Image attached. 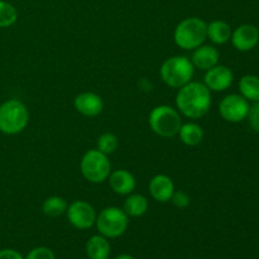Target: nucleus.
<instances>
[{
	"label": "nucleus",
	"instance_id": "14",
	"mask_svg": "<svg viewBox=\"0 0 259 259\" xmlns=\"http://www.w3.org/2000/svg\"><path fill=\"white\" fill-rule=\"evenodd\" d=\"M220 53L214 46L201 45L200 47L195 48L192 51L191 62L195 68H199L201 71H207L214 66L219 65Z\"/></svg>",
	"mask_w": 259,
	"mask_h": 259
},
{
	"label": "nucleus",
	"instance_id": "19",
	"mask_svg": "<svg viewBox=\"0 0 259 259\" xmlns=\"http://www.w3.org/2000/svg\"><path fill=\"white\" fill-rule=\"evenodd\" d=\"M180 141L189 147H196L204 139V131L199 124L194 123V121H189V123H182L181 128L179 131Z\"/></svg>",
	"mask_w": 259,
	"mask_h": 259
},
{
	"label": "nucleus",
	"instance_id": "28",
	"mask_svg": "<svg viewBox=\"0 0 259 259\" xmlns=\"http://www.w3.org/2000/svg\"><path fill=\"white\" fill-rule=\"evenodd\" d=\"M115 259H136V258H134L133 255L125 254V253H124V254H120L118 255V257H115Z\"/></svg>",
	"mask_w": 259,
	"mask_h": 259
},
{
	"label": "nucleus",
	"instance_id": "20",
	"mask_svg": "<svg viewBox=\"0 0 259 259\" xmlns=\"http://www.w3.org/2000/svg\"><path fill=\"white\" fill-rule=\"evenodd\" d=\"M240 95L247 99L249 103H258L259 101V76L257 75H244L238 83Z\"/></svg>",
	"mask_w": 259,
	"mask_h": 259
},
{
	"label": "nucleus",
	"instance_id": "3",
	"mask_svg": "<svg viewBox=\"0 0 259 259\" xmlns=\"http://www.w3.org/2000/svg\"><path fill=\"white\" fill-rule=\"evenodd\" d=\"M29 123V111L18 99H10L0 105V132L8 136L19 134Z\"/></svg>",
	"mask_w": 259,
	"mask_h": 259
},
{
	"label": "nucleus",
	"instance_id": "21",
	"mask_svg": "<svg viewBox=\"0 0 259 259\" xmlns=\"http://www.w3.org/2000/svg\"><path fill=\"white\" fill-rule=\"evenodd\" d=\"M67 201L61 196H50L42 205L43 214L48 218H58L67 210Z\"/></svg>",
	"mask_w": 259,
	"mask_h": 259
},
{
	"label": "nucleus",
	"instance_id": "30",
	"mask_svg": "<svg viewBox=\"0 0 259 259\" xmlns=\"http://www.w3.org/2000/svg\"><path fill=\"white\" fill-rule=\"evenodd\" d=\"M258 47H259V42H258Z\"/></svg>",
	"mask_w": 259,
	"mask_h": 259
},
{
	"label": "nucleus",
	"instance_id": "2",
	"mask_svg": "<svg viewBox=\"0 0 259 259\" xmlns=\"http://www.w3.org/2000/svg\"><path fill=\"white\" fill-rule=\"evenodd\" d=\"M207 23L197 17L185 18L177 24L174 39L177 47L185 51H194L207 39Z\"/></svg>",
	"mask_w": 259,
	"mask_h": 259
},
{
	"label": "nucleus",
	"instance_id": "10",
	"mask_svg": "<svg viewBox=\"0 0 259 259\" xmlns=\"http://www.w3.org/2000/svg\"><path fill=\"white\" fill-rule=\"evenodd\" d=\"M234 81V73L224 65H217L210 70L205 71L204 85L210 91L222 93L228 90Z\"/></svg>",
	"mask_w": 259,
	"mask_h": 259
},
{
	"label": "nucleus",
	"instance_id": "9",
	"mask_svg": "<svg viewBox=\"0 0 259 259\" xmlns=\"http://www.w3.org/2000/svg\"><path fill=\"white\" fill-rule=\"evenodd\" d=\"M67 219L73 228L78 230L90 229L96 223V210L93 205L83 200H76L71 202L66 210Z\"/></svg>",
	"mask_w": 259,
	"mask_h": 259
},
{
	"label": "nucleus",
	"instance_id": "23",
	"mask_svg": "<svg viewBox=\"0 0 259 259\" xmlns=\"http://www.w3.org/2000/svg\"><path fill=\"white\" fill-rule=\"evenodd\" d=\"M98 147L96 149H99L100 152H103L104 154H111L118 149L119 141L116 138L115 134L110 133V132H106V133H103L98 138Z\"/></svg>",
	"mask_w": 259,
	"mask_h": 259
},
{
	"label": "nucleus",
	"instance_id": "18",
	"mask_svg": "<svg viewBox=\"0 0 259 259\" xmlns=\"http://www.w3.org/2000/svg\"><path fill=\"white\" fill-rule=\"evenodd\" d=\"M148 199L142 194H129L124 201L123 210L129 218H141L148 210Z\"/></svg>",
	"mask_w": 259,
	"mask_h": 259
},
{
	"label": "nucleus",
	"instance_id": "16",
	"mask_svg": "<svg viewBox=\"0 0 259 259\" xmlns=\"http://www.w3.org/2000/svg\"><path fill=\"white\" fill-rule=\"evenodd\" d=\"M232 27L227 22H224V20L217 19L207 24V39L211 40L214 45L222 46L228 43L230 38H232Z\"/></svg>",
	"mask_w": 259,
	"mask_h": 259
},
{
	"label": "nucleus",
	"instance_id": "5",
	"mask_svg": "<svg viewBox=\"0 0 259 259\" xmlns=\"http://www.w3.org/2000/svg\"><path fill=\"white\" fill-rule=\"evenodd\" d=\"M148 124L157 136L162 138H172L179 134L182 118L177 109L169 105H158L149 113Z\"/></svg>",
	"mask_w": 259,
	"mask_h": 259
},
{
	"label": "nucleus",
	"instance_id": "11",
	"mask_svg": "<svg viewBox=\"0 0 259 259\" xmlns=\"http://www.w3.org/2000/svg\"><path fill=\"white\" fill-rule=\"evenodd\" d=\"M232 45L240 52L254 50L259 42V29L253 24H242L232 33Z\"/></svg>",
	"mask_w": 259,
	"mask_h": 259
},
{
	"label": "nucleus",
	"instance_id": "26",
	"mask_svg": "<svg viewBox=\"0 0 259 259\" xmlns=\"http://www.w3.org/2000/svg\"><path fill=\"white\" fill-rule=\"evenodd\" d=\"M247 119L248 121H249L250 128L254 132H257V133H259V101L250 106V110Z\"/></svg>",
	"mask_w": 259,
	"mask_h": 259
},
{
	"label": "nucleus",
	"instance_id": "24",
	"mask_svg": "<svg viewBox=\"0 0 259 259\" xmlns=\"http://www.w3.org/2000/svg\"><path fill=\"white\" fill-rule=\"evenodd\" d=\"M24 259H56L55 253L47 247L33 248Z\"/></svg>",
	"mask_w": 259,
	"mask_h": 259
},
{
	"label": "nucleus",
	"instance_id": "15",
	"mask_svg": "<svg viewBox=\"0 0 259 259\" xmlns=\"http://www.w3.org/2000/svg\"><path fill=\"white\" fill-rule=\"evenodd\" d=\"M109 185L115 194L126 196L136 190V177L126 169H116L109 175Z\"/></svg>",
	"mask_w": 259,
	"mask_h": 259
},
{
	"label": "nucleus",
	"instance_id": "29",
	"mask_svg": "<svg viewBox=\"0 0 259 259\" xmlns=\"http://www.w3.org/2000/svg\"><path fill=\"white\" fill-rule=\"evenodd\" d=\"M194 259H200V258H194Z\"/></svg>",
	"mask_w": 259,
	"mask_h": 259
},
{
	"label": "nucleus",
	"instance_id": "17",
	"mask_svg": "<svg viewBox=\"0 0 259 259\" xmlns=\"http://www.w3.org/2000/svg\"><path fill=\"white\" fill-rule=\"evenodd\" d=\"M86 255L89 259H108L110 255V243L104 235H94L86 243Z\"/></svg>",
	"mask_w": 259,
	"mask_h": 259
},
{
	"label": "nucleus",
	"instance_id": "12",
	"mask_svg": "<svg viewBox=\"0 0 259 259\" xmlns=\"http://www.w3.org/2000/svg\"><path fill=\"white\" fill-rule=\"evenodd\" d=\"M73 106L81 115L93 118V116H98L99 114H101L104 109V101L98 94L85 91L76 96L73 100Z\"/></svg>",
	"mask_w": 259,
	"mask_h": 259
},
{
	"label": "nucleus",
	"instance_id": "4",
	"mask_svg": "<svg viewBox=\"0 0 259 259\" xmlns=\"http://www.w3.org/2000/svg\"><path fill=\"white\" fill-rule=\"evenodd\" d=\"M162 81L172 89H180L192 81L195 67L186 56H174L162 63L159 68Z\"/></svg>",
	"mask_w": 259,
	"mask_h": 259
},
{
	"label": "nucleus",
	"instance_id": "8",
	"mask_svg": "<svg viewBox=\"0 0 259 259\" xmlns=\"http://www.w3.org/2000/svg\"><path fill=\"white\" fill-rule=\"evenodd\" d=\"M250 104L240 94H229L219 104V114L228 123H240L248 118Z\"/></svg>",
	"mask_w": 259,
	"mask_h": 259
},
{
	"label": "nucleus",
	"instance_id": "1",
	"mask_svg": "<svg viewBox=\"0 0 259 259\" xmlns=\"http://www.w3.org/2000/svg\"><path fill=\"white\" fill-rule=\"evenodd\" d=\"M176 106L180 114L186 118H202L211 106V91L204 85V82L190 81L177 91Z\"/></svg>",
	"mask_w": 259,
	"mask_h": 259
},
{
	"label": "nucleus",
	"instance_id": "6",
	"mask_svg": "<svg viewBox=\"0 0 259 259\" xmlns=\"http://www.w3.org/2000/svg\"><path fill=\"white\" fill-rule=\"evenodd\" d=\"M96 229L99 234L108 239H115L126 232L129 225V217L123 209L109 206L101 210L96 217Z\"/></svg>",
	"mask_w": 259,
	"mask_h": 259
},
{
	"label": "nucleus",
	"instance_id": "22",
	"mask_svg": "<svg viewBox=\"0 0 259 259\" xmlns=\"http://www.w3.org/2000/svg\"><path fill=\"white\" fill-rule=\"evenodd\" d=\"M18 19V10L12 3L0 0V28L12 27Z\"/></svg>",
	"mask_w": 259,
	"mask_h": 259
},
{
	"label": "nucleus",
	"instance_id": "13",
	"mask_svg": "<svg viewBox=\"0 0 259 259\" xmlns=\"http://www.w3.org/2000/svg\"><path fill=\"white\" fill-rule=\"evenodd\" d=\"M148 189L152 199L164 204V202L171 201V197L175 192V184L171 177L161 174L152 177Z\"/></svg>",
	"mask_w": 259,
	"mask_h": 259
},
{
	"label": "nucleus",
	"instance_id": "27",
	"mask_svg": "<svg viewBox=\"0 0 259 259\" xmlns=\"http://www.w3.org/2000/svg\"><path fill=\"white\" fill-rule=\"evenodd\" d=\"M0 259H24L18 250L14 249H2L0 250Z\"/></svg>",
	"mask_w": 259,
	"mask_h": 259
},
{
	"label": "nucleus",
	"instance_id": "7",
	"mask_svg": "<svg viewBox=\"0 0 259 259\" xmlns=\"http://www.w3.org/2000/svg\"><path fill=\"white\" fill-rule=\"evenodd\" d=\"M82 176L91 184H103L111 174V163L108 156L99 149H89L80 162Z\"/></svg>",
	"mask_w": 259,
	"mask_h": 259
},
{
	"label": "nucleus",
	"instance_id": "25",
	"mask_svg": "<svg viewBox=\"0 0 259 259\" xmlns=\"http://www.w3.org/2000/svg\"><path fill=\"white\" fill-rule=\"evenodd\" d=\"M171 201L179 209H185V207L190 205L191 199H190V196L185 191H175L171 197Z\"/></svg>",
	"mask_w": 259,
	"mask_h": 259
}]
</instances>
